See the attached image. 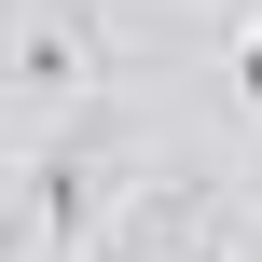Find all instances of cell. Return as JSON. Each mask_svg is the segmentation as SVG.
Returning <instances> with one entry per match:
<instances>
[{"instance_id": "3957f363", "label": "cell", "mask_w": 262, "mask_h": 262, "mask_svg": "<svg viewBox=\"0 0 262 262\" xmlns=\"http://www.w3.org/2000/svg\"><path fill=\"white\" fill-rule=\"evenodd\" d=\"M235 97H249V111H262V14H249V28H235Z\"/></svg>"}, {"instance_id": "7a4b0ae2", "label": "cell", "mask_w": 262, "mask_h": 262, "mask_svg": "<svg viewBox=\"0 0 262 262\" xmlns=\"http://www.w3.org/2000/svg\"><path fill=\"white\" fill-rule=\"evenodd\" d=\"M28 221H41L55 249H83V235H97V166H83V152H41V166H28Z\"/></svg>"}, {"instance_id": "6da1fadb", "label": "cell", "mask_w": 262, "mask_h": 262, "mask_svg": "<svg viewBox=\"0 0 262 262\" xmlns=\"http://www.w3.org/2000/svg\"><path fill=\"white\" fill-rule=\"evenodd\" d=\"M83 69H97V28H83V14H41V28L14 41V83H28V97H83Z\"/></svg>"}]
</instances>
